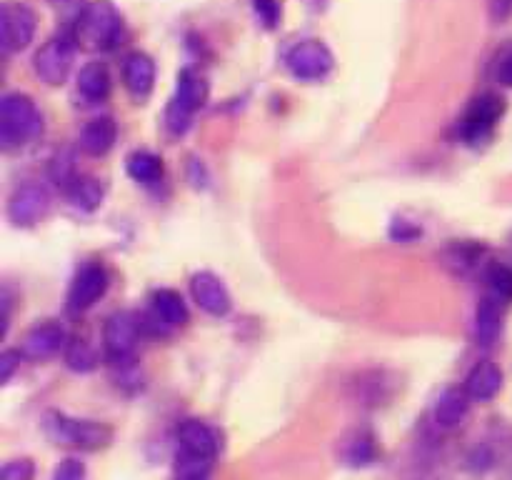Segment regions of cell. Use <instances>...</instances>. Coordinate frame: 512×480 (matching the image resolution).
<instances>
[{"instance_id":"obj_9","label":"cell","mask_w":512,"mask_h":480,"mask_svg":"<svg viewBox=\"0 0 512 480\" xmlns=\"http://www.w3.org/2000/svg\"><path fill=\"white\" fill-rule=\"evenodd\" d=\"M140 333H143V323L133 313L118 310V313L110 315L103 328V345L108 358L120 365L128 363L135 355V350H138Z\"/></svg>"},{"instance_id":"obj_30","label":"cell","mask_w":512,"mask_h":480,"mask_svg":"<svg viewBox=\"0 0 512 480\" xmlns=\"http://www.w3.org/2000/svg\"><path fill=\"white\" fill-rule=\"evenodd\" d=\"M83 475H85V465H83V460H78V458L60 460L53 470V478H60V480H78V478H83Z\"/></svg>"},{"instance_id":"obj_23","label":"cell","mask_w":512,"mask_h":480,"mask_svg":"<svg viewBox=\"0 0 512 480\" xmlns=\"http://www.w3.org/2000/svg\"><path fill=\"white\" fill-rule=\"evenodd\" d=\"M125 168H128V175L140 185H155L163 178V158L150 150H135V153L128 155L125 160Z\"/></svg>"},{"instance_id":"obj_17","label":"cell","mask_w":512,"mask_h":480,"mask_svg":"<svg viewBox=\"0 0 512 480\" xmlns=\"http://www.w3.org/2000/svg\"><path fill=\"white\" fill-rule=\"evenodd\" d=\"M115 138H118V125H115L113 118L108 115H100V118L88 120L83 125L78 135V145L83 153L93 155V158H103L113 150Z\"/></svg>"},{"instance_id":"obj_27","label":"cell","mask_w":512,"mask_h":480,"mask_svg":"<svg viewBox=\"0 0 512 480\" xmlns=\"http://www.w3.org/2000/svg\"><path fill=\"white\" fill-rule=\"evenodd\" d=\"M50 178L55 180V185H63L65 190H68V185L78 178V175H75V158L68 150H63V153H58L50 160Z\"/></svg>"},{"instance_id":"obj_31","label":"cell","mask_w":512,"mask_h":480,"mask_svg":"<svg viewBox=\"0 0 512 480\" xmlns=\"http://www.w3.org/2000/svg\"><path fill=\"white\" fill-rule=\"evenodd\" d=\"M255 13L265 28H275V23L280 20L278 0H255Z\"/></svg>"},{"instance_id":"obj_32","label":"cell","mask_w":512,"mask_h":480,"mask_svg":"<svg viewBox=\"0 0 512 480\" xmlns=\"http://www.w3.org/2000/svg\"><path fill=\"white\" fill-rule=\"evenodd\" d=\"M20 358H23V353H20V350H5V353L0 355V380H3V383H8L10 375H13V370L18 368Z\"/></svg>"},{"instance_id":"obj_25","label":"cell","mask_w":512,"mask_h":480,"mask_svg":"<svg viewBox=\"0 0 512 480\" xmlns=\"http://www.w3.org/2000/svg\"><path fill=\"white\" fill-rule=\"evenodd\" d=\"M65 365L75 373H90L98 368V353L85 340H73L65 345Z\"/></svg>"},{"instance_id":"obj_13","label":"cell","mask_w":512,"mask_h":480,"mask_svg":"<svg viewBox=\"0 0 512 480\" xmlns=\"http://www.w3.org/2000/svg\"><path fill=\"white\" fill-rule=\"evenodd\" d=\"M178 450L205 460H215L220 453V435L203 420L188 418L178 425Z\"/></svg>"},{"instance_id":"obj_7","label":"cell","mask_w":512,"mask_h":480,"mask_svg":"<svg viewBox=\"0 0 512 480\" xmlns=\"http://www.w3.org/2000/svg\"><path fill=\"white\" fill-rule=\"evenodd\" d=\"M505 115V100L495 93H483L468 105L460 120V138L468 145H483Z\"/></svg>"},{"instance_id":"obj_5","label":"cell","mask_w":512,"mask_h":480,"mask_svg":"<svg viewBox=\"0 0 512 480\" xmlns=\"http://www.w3.org/2000/svg\"><path fill=\"white\" fill-rule=\"evenodd\" d=\"M285 68L300 83H320L335 68V55L323 40L305 38L285 50Z\"/></svg>"},{"instance_id":"obj_6","label":"cell","mask_w":512,"mask_h":480,"mask_svg":"<svg viewBox=\"0 0 512 480\" xmlns=\"http://www.w3.org/2000/svg\"><path fill=\"white\" fill-rule=\"evenodd\" d=\"M75 50H78V40H75L73 30H70V33L53 35V38L35 53V75L48 85H63L70 68H73Z\"/></svg>"},{"instance_id":"obj_21","label":"cell","mask_w":512,"mask_h":480,"mask_svg":"<svg viewBox=\"0 0 512 480\" xmlns=\"http://www.w3.org/2000/svg\"><path fill=\"white\" fill-rule=\"evenodd\" d=\"M78 93L88 103H103L110 95V73L103 63H88L78 73Z\"/></svg>"},{"instance_id":"obj_33","label":"cell","mask_w":512,"mask_h":480,"mask_svg":"<svg viewBox=\"0 0 512 480\" xmlns=\"http://www.w3.org/2000/svg\"><path fill=\"white\" fill-rule=\"evenodd\" d=\"M510 13H512V0H490V15H493V20L503 23Z\"/></svg>"},{"instance_id":"obj_34","label":"cell","mask_w":512,"mask_h":480,"mask_svg":"<svg viewBox=\"0 0 512 480\" xmlns=\"http://www.w3.org/2000/svg\"><path fill=\"white\" fill-rule=\"evenodd\" d=\"M498 78H500V83L510 85V88H512V53H508L503 60H500Z\"/></svg>"},{"instance_id":"obj_1","label":"cell","mask_w":512,"mask_h":480,"mask_svg":"<svg viewBox=\"0 0 512 480\" xmlns=\"http://www.w3.org/2000/svg\"><path fill=\"white\" fill-rule=\"evenodd\" d=\"M73 35L83 50H115L123 40V15L110 0H90L75 20Z\"/></svg>"},{"instance_id":"obj_11","label":"cell","mask_w":512,"mask_h":480,"mask_svg":"<svg viewBox=\"0 0 512 480\" xmlns=\"http://www.w3.org/2000/svg\"><path fill=\"white\" fill-rule=\"evenodd\" d=\"M105 290H108V273L103 265H85L75 273L68 288V310L75 315L85 313L103 298Z\"/></svg>"},{"instance_id":"obj_10","label":"cell","mask_w":512,"mask_h":480,"mask_svg":"<svg viewBox=\"0 0 512 480\" xmlns=\"http://www.w3.org/2000/svg\"><path fill=\"white\" fill-rule=\"evenodd\" d=\"M50 208V195L43 185L25 183L13 190L8 200V218L10 223L18 228H30V225L40 223Z\"/></svg>"},{"instance_id":"obj_28","label":"cell","mask_w":512,"mask_h":480,"mask_svg":"<svg viewBox=\"0 0 512 480\" xmlns=\"http://www.w3.org/2000/svg\"><path fill=\"white\" fill-rule=\"evenodd\" d=\"M490 293L500 295L503 300H512V268L510 265H493L488 270Z\"/></svg>"},{"instance_id":"obj_22","label":"cell","mask_w":512,"mask_h":480,"mask_svg":"<svg viewBox=\"0 0 512 480\" xmlns=\"http://www.w3.org/2000/svg\"><path fill=\"white\" fill-rule=\"evenodd\" d=\"M68 200L73 203V208L83 210V213H93V210L100 208V203H103V183L95 178H90V175H78V178L73 180V183L68 185Z\"/></svg>"},{"instance_id":"obj_19","label":"cell","mask_w":512,"mask_h":480,"mask_svg":"<svg viewBox=\"0 0 512 480\" xmlns=\"http://www.w3.org/2000/svg\"><path fill=\"white\" fill-rule=\"evenodd\" d=\"M470 395L465 393V388H448L445 393H440L438 403H435V423L443 430H453L458 425H463V420L470 413Z\"/></svg>"},{"instance_id":"obj_8","label":"cell","mask_w":512,"mask_h":480,"mask_svg":"<svg viewBox=\"0 0 512 480\" xmlns=\"http://www.w3.org/2000/svg\"><path fill=\"white\" fill-rule=\"evenodd\" d=\"M35 28H38V18L30 5L15 3V0L3 3L0 8V48L5 55L28 48L35 38Z\"/></svg>"},{"instance_id":"obj_20","label":"cell","mask_w":512,"mask_h":480,"mask_svg":"<svg viewBox=\"0 0 512 480\" xmlns=\"http://www.w3.org/2000/svg\"><path fill=\"white\" fill-rule=\"evenodd\" d=\"M150 310H153L168 328H183L190 318L183 295L175 293V290L170 288H160L150 295Z\"/></svg>"},{"instance_id":"obj_29","label":"cell","mask_w":512,"mask_h":480,"mask_svg":"<svg viewBox=\"0 0 512 480\" xmlns=\"http://www.w3.org/2000/svg\"><path fill=\"white\" fill-rule=\"evenodd\" d=\"M3 478L8 480H28L33 478V460L30 458H15L3 465Z\"/></svg>"},{"instance_id":"obj_3","label":"cell","mask_w":512,"mask_h":480,"mask_svg":"<svg viewBox=\"0 0 512 480\" xmlns=\"http://www.w3.org/2000/svg\"><path fill=\"white\" fill-rule=\"evenodd\" d=\"M43 428L53 443L68 445V448L88 450V453L108 448L110 440H113V430H110V425L98 423V420L70 418V415L58 413V410L45 413Z\"/></svg>"},{"instance_id":"obj_14","label":"cell","mask_w":512,"mask_h":480,"mask_svg":"<svg viewBox=\"0 0 512 480\" xmlns=\"http://www.w3.org/2000/svg\"><path fill=\"white\" fill-rule=\"evenodd\" d=\"M505 303L500 295L490 293L480 300L478 310H475V340L483 348H493L498 343L500 333H503L505 323Z\"/></svg>"},{"instance_id":"obj_15","label":"cell","mask_w":512,"mask_h":480,"mask_svg":"<svg viewBox=\"0 0 512 480\" xmlns=\"http://www.w3.org/2000/svg\"><path fill=\"white\" fill-rule=\"evenodd\" d=\"M65 345H68L65 343V330L58 323H53V320H45V323L33 325L25 333L20 353L30 360H45L58 353V350H63Z\"/></svg>"},{"instance_id":"obj_18","label":"cell","mask_w":512,"mask_h":480,"mask_svg":"<svg viewBox=\"0 0 512 480\" xmlns=\"http://www.w3.org/2000/svg\"><path fill=\"white\" fill-rule=\"evenodd\" d=\"M503 380V370L495 363H490V360H483V363H478L470 370L463 388L475 403H490L503 390Z\"/></svg>"},{"instance_id":"obj_4","label":"cell","mask_w":512,"mask_h":480,"mask_svg":"<svg viewBox=\"0 0 512 480\" xmlns=\"http://www.w3.org/2000/svg\"><path fill=\"white\" fill-rule=\"evenodd\" d=\"M208 80L193 68H185L178 73V83H175V93L170 98L168 110H165V125L173 135L188 133L193 115L208 103Z\"/></svg>"},{"instance_id":"obj_12","label":"cell","mask_w":512,"mask_h":480,"mask_svg":"<svg viewBox=\"0 0 512 480\" xmlns=\"http://www.w3.org/2000/svg\"><path fill=\"white\" fill-rule=\"evenodd\" d=\"M190 293H193L198 308L213 315V318H225L230 308H233V298H230L225 283L218 275L210 273V270H200V273L190 278Z\"/></svg>"},{"instance_id":"obj_24","label":"cell","mask_w":512,"mask_h":480,"mask_svg":"<svg viewBox=\"0 0 512 480\" xmlns=\"http://www.w3.org/2000/svg\"><path fill=\"white\" fill-rule=\"evenodd\" d=\"M345 460L350 465H368L375 458V438L365 430H355L348 440H345Z\"/></svg>"},{"instance_id":"obj_26","label":"cell","mask_w":512,"mask_h":480,"mask_svg":"<svg viewBox=\"0 0 512 480\" xmlns=\"http://www.w3.org/2000/svg\"><path fill=\"white\" fill-rule=\"evenodd\" d=\"M210 470H213V460L198 458V455L183 453V450L175 453V475H178V478H188V480L208 478Z\"/></svg>"},{"instance_id":"obj_16","label":"cell","mask_w":512,"mask_h":480,"mask_svg":"<svg viewBox=\"0 0 512 480\" xmlns=\"http://www.w3.org/2000/svg\"><path fill=\"white\" fill-rule=\"evenodd\" d=\"M155 75H158V68H155V60L150 58L148 53H135L125 55L123 60V83L125 90L133 95L135 100H145L155 88Z\"/></svg>"},{"instance_id":"obj_2","label":"cell","mask_w":512,"mask_h":480,"mask_svg":"<svg viewBox=\"0 0 512 480\" xmlns=\"http://www.w3.org/2000/svg\"><path fill=\"white\" fill-rule=\"evenodd\" d=\"M43 133V115L30 95L5 93L0 100V148L3 153L25 148Z\"/></svg>"}]
</instances>
